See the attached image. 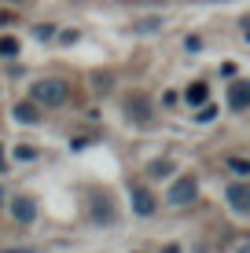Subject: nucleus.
Returning a JSON list of instances; mask_svg holds the SVG:
<instances>
[{
  "instance_id": "nucleus-1",
  "label": "nucleus",
  "mask_w": 250,
  "mask_h": 253,
  "mask_svg": "<svg viewBox=\"0 0 250 253\" xmlns=\"http://www.w3.org/2000/svg\"><path fill=\"white\" fill-rule=\"evenodd\" d=\"M33 103H45V107H63L66 99H70V84L59 81V77H45V81H37L30 88Z\"/></svg>"
},
{
  "instance_id": "nucleus-2",
  "label": "nucleus",
  "mask_w": 250,
  "mask_h": 253,
  "mask_svg": "<svg viewBox=\"0 0 250 253\" xmlns=\"http://www.w3.org/2000/svg\"><path fill=\"white\" fill-rule=\"evenodd\" d=\"M195 195H199V180H195V176H177L166 198L173 206H188V202H195Z\"/></svg>"
},
{
  "instance_id": "nucleus-3",
  "label": "nucleus",
  "mask_w": 250,
  "mask_h": 253,
  "mask_svg": "<svg viewBox=\"0 0 250 253\" xmlns=\"http://www.w3.org/2000/svg\"><path fill=\"white\" fill-rule=\"evenodd\" d=\"M129 202H133V209L140 216H151L154 209H158V202H154V195L144 184H129Z\"/></svg>"
},
{
  "instance_id": "nucleus-4",
  "label": "nucleus",
  "mask_w": 250,
  "mask_h": 253,
  "mask_svg": "<svg viewBox=\"0 0 250 253\" xmlns=\"http://www.w3.org/2000/svg\"><path fill=\"white\" fill-rule=\"evenodd\" d=\"M228 202H232V209L236 213H250V184L247 180H236V184H228Z\"/></svg>"
},
{
  "instance_id": "nucleus-5",
  "label": "nucleus",
  "mask_w": 250,
  "mask_h": 253,
  "mask_svg": "<svg viewBox=\"0 0 250 253\" xmlns=\"http://www.w3.org/2000/svg\"><path fill=\"white\" fill-rule=\"evenodd\" d=\"M11 216L19 224H33L37 220V202H33V198H26V195H15L11 198Z\"/></svg>"
},
{
  "instance_id": "nucleus-6",
  "label": "nucleus",
  "mask_w": 250,
  "mask_h": 253,
  "mask_svg": "<svg viewBox=\"0 0 250 253\" xmlns=\"http://www.w3.org/2000/svg\"><path fill=\"white\" fill-rule=\"evenodd\" d=\"M125 114L133 118L136 125H144V128H148V125H151V103L144 99V95H133V99L125 103Z\"/></svg>"
},
{
  "instance_id": "nucleus-7",
  "label": "nucleus",
  "mask_w": 250,
  "mask_h": 253,
  "mask_svg": "<svg viewBox=\"0 0 250 253\" xmlns=\"http://www.w3.org/2000/svg\"><path fill=\"white\" fill-rule=\"evenodd\" d=\"M228 103H232V110H247L250 107V84L247 81H236L228 88Z\"/></svg>"
},
{
  "instance_id": "nucleus-8",
  "label": "nucleus",
  "mask_w": 250,
  "mask_h": 253,
  "mask_svg": "<svg viewBox=\"0 0 250 253\" xmlns=\"http://www.w3.org/2000/svg\"><path fill=\"white\" fill-rule=\"evenodd\" d=\"M15 121H22V125H37L41 121V110H37V103H15Z\"/></svg>"
},
{
  "instance_id": "nucleus-9",
  "label": "nucleus",
  "mask_w": 250,
  "mask_h": 253,
  "mask_svg": "<svg viewBox=\"0 0 250 253\" xmlns=\"http://www.w3.org/2000/svg\"><path fill=\"white\" fill-rule=\"evenodd\" d=\"M184 99H188V103H192V107H202V103H206V99H210V88H206V84H202V81H195V84H192V88H188V92H184Z\"/></svg>"
},
{
  "instance_id": "nucleus-10",
  "label": "nucleus",
  "mask_w": 250,
  "mask_h": 253,
  "mask_svg": "<svg viewBox=\"0 0 250 253\" xmlns=\"http://www.w3.org/2000/svg\"><path fill=\"white\" fill-rule=\"evenodd\" d=\"M92 216L103 220V224H114V206H110V198H103V202L96 198V213H92Z\"/></svg>"
},
{
  "instance_id": "nucleus-11",
  "label": "nucleus",
  "mask_w": 250,
  "mask_h": 253,
  "mask_svg": "<svg viewBox=\"0 0 250 253\" xmlns=\"http://www.w3.org/2000/svg\"><path fill=\"white\" fill-rule=\"evenodd\" d=\"M169 172H173V162L169 158H158V162L148 165V176H169Z\"/></svg>"
},
{
  "instance_id": "nucleus-12",
  "label": "nucleus",
  "mask_w": 250,
  "mask_h": 253,
  "mask_svg": "<svg viewBox=\"0 0 250 253\" xmlns=\"http://www.w3.org/2000/svg\"><path fill=\"white\" fill-rule=\"evenodd\" d=\"M15 158H22V162H30V158H37V151H33L30 143H19L15 147Z\"/></svg>"
},
{
  "instance_id": "nucleus-13",
  "label": "nucleus",
  "mask_w": 250,
  "mask_h": 253,
  "mask_svg": "<svg viewBox=\"0 0 250 253\" xmlns=\"http://www.w3.org/2000/svg\"><path fill=\"white\" fill-rule=\"evenodd\" d=\"M228 165H232V169L239 172V176H247V172H250V165H247L243 158H228Z\"/></svg>"
},
{
  "instance_id": "nucleus-14",
  "label": "nucleus",
  "mask_w": 250,
  "mask_h": 253,
  "mask_svg": "<svg viewBox=\"0 0 250 253\" xmlns=\"http://www.w3.org/2000/svg\"><path fill=\"white\" fill-rule=\"evenodd\" d=\"M0 51H4V55H11V51H19V44H15L11 37H0Z\"/></svg>"
},
{
  "instance_id": "nucleus-15",
  "label": "nucleus",
  "mask_w": 250,
  "mask_h": 253,
  "mask_svg": "<svg viewBox=\"0 0 250 253\" xmlns=\"http://www.w3.org/2000/svg\"><path fill=\"white\" fill-rule=\"evenodd\" d=\"M92 139H96V136H77V139H70V147H74V151H81V147H89Z\"/></svg>"
},
{
  "instance_id": "nucleus-16",
  "label": "nucleus",
  "mask_w": 250,
  "mask_h": 253,
  "mask_svg": "<svg viewBox=\"0 0 250 253\" xmlns=\"http://www.w3.org/2000/svg\"><path fill=\"white\" fill-rule=\"evenodd\" d=\"M195 121H199V125H206V121H213V107H202V110H199V118H195Z\"/></svg>"
},
{
  "instance_id": "nucleus-17",
  "label": "nucleus",
  "mask_w": 250,
  "mask_h": 253,
  "mask_svg": "<svg viewBox=\"0 0 250 253\" xmlns=\"http://www.w3.org/2000/svg\"><path fill=\"white\" fill-rule=\"evenodd\" d=\"M59 41H63V44H74V41H77V30H63V33H59Z\"/></svg>"
},
{
  "instance_id": "nucleus-18",
  "label": "nucleus",
  "mask_w": 250,
  "mask_h": 253,
  "mask_svg": "<svg viewBox=\"0 0 250 253\" xmlns=\"http://www.w3.org/2000/svg\"><path fill=\"white\" fill-rule=\"evenodd\" d=\"M51 33H55V30H51V26H37V37H41V41H48Z\"/></svg>"
},
{
  "instance_id": "nucleus-19",
  "label": "nucleus",
  "mask_w": 250,
  "mask_h": 253,
  "mask_svg": "<svg viewBox=\"0 0 250 253\" xmlns=\"http://www.w3.org/2000/svg\"><path fill=\"white\" fill-rule=\"evenodd\" d=\"M7 169V158H4V147H0V172Z\"/></svg>"
},
{
  "instance_id": "nucleus-20",
  "label": "nucleus",
  "mask_w": 250,
  "mask_h": 253,
  "mask_svg": "<svg viewBox=\"0 0 250 253\" xmlns=\"http://www.w3.org/2000/svg\"><path fill=\"white\" fill-rule=\"evenodd\" d=\"M166 253H180V246H166Z\"/></svg>"
},
{
  "instance_id": "nucleus-21",
  "label": "nucleus",
  "mask_w": 250,
  "mask_h": 253,
  "mask_svg": "<svg viewBox=\"0 0 250 253\" xmlns=\"http://www.w3.org/2000/svg\"><path fill=\"white\" fill-rule=\"evenodd\" d=\"M4 253H30V250H4Z\"/></svg>"
},
{
  "instance_id": "nucleus-22",
  "label": "nucleus",
  "mask_w": 250,
  "mask_h": 253,
  "mask_svg": "<svg viewBox=\"0 0 250 253\" xmlns=\"http://www.w3.org/2000/svg\"><path fill=\"white\" fill-rule=\"evenodd\" d=\"M239 253H250V250H247V242H243V246H239Z\"/></svg>"
},
{
  "instance_id": "nucleus-23",
  "label": "nucleus",
  "mask_w": 250,
  "mask_h": 253,
  "mask_svg": "<svg viewBox=\"0 0 250 253\" xmlns=\"http://www.w3.org/2000/svg\"><path fill=\"white\" fill-rule=\"evenodd\" d=\"M0 198H4V195H0Z\"/></svg>"
}]
</instances>
